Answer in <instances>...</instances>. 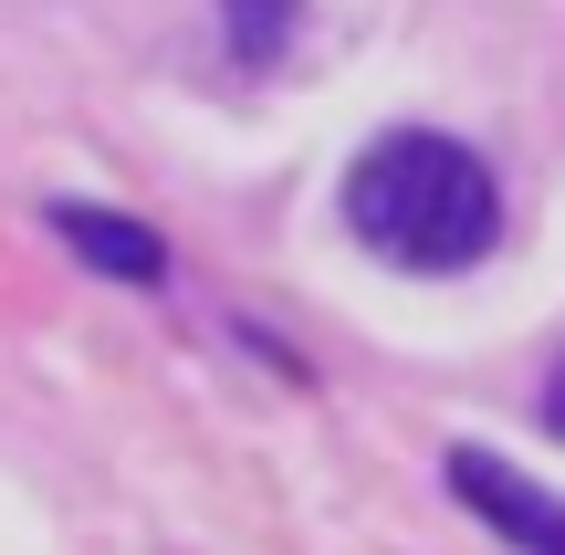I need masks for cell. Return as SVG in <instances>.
I'll return each instance as SVG.
<instances>
[{"label":"cell","mask_w":565,"mask_h":555,"mask_svg":"<svg viewBox=\"0 0 565 555\" xmlns=\"http://www.w3.org/2000/svg\"><path fill=\"white\" fill-rule=\"evenodd\" d=\"M345 231H356L377 263L471 273L492 252V231H503V189H492V168L471 158L461 137L398 126V137H377L345 168Z\"/></svg>","instance_id":"6da1fadb"},{"label":"cell","mask_w":565,"mask_h":555,"mask_svg":"<svg viewBox=\"0 0 565 555\" xmlns=\"http://www.w3.org/2000/svg\"><path fill=\"white\" fill-rule=\"evenodd\" d=\"M440 472H450V493H461V514H471V524H492L513 555H565V493H545L534 472L492 461L482 440H461Z\"/></svg>","instance_id":"7a4b0ae2"},{"label":"cell","mask_w":565,"mask_h":555,"mask_svg":"<svg viewBox=\"0 0 565 555\" xmlns=\"http://www.w3.org/2000/svg\"><path fill=\"white\" fill-rule=\"evenodd\" d=\"M42 221H53L63 252L95 263L105 284H168V242H158L147 221H126V210H105V200H53Z\"/></svg>","instance_id":"3957f363"},{"label":"cell","mask_w":565,"mask_h":555,"mask_svg":"<svg viewBox=\"0 0 565 555\" xmlns=\"http://www.w3.org/2000/svg\"><path fill=\"white\" fill-rule=\"evenodd\" d=\"M294 21H303V0H221V32H231V53H242L252 74L294 53Z\"/></svg>","instance_id":"277c9868"},{"label":"cell","mask_w":565,"mask_h":555,"mask_svg":"<svg viewBox=\"0 0 565 555\" xmlns=\"http://www.w3.org/2000/svg\"><path fill=\"white\" fill-rule=\"evenodd\" d=\"M545 430L565 440V367H555V388H545Z\"/></svg>","instance_id":"5b68a950"}]
</instances>
